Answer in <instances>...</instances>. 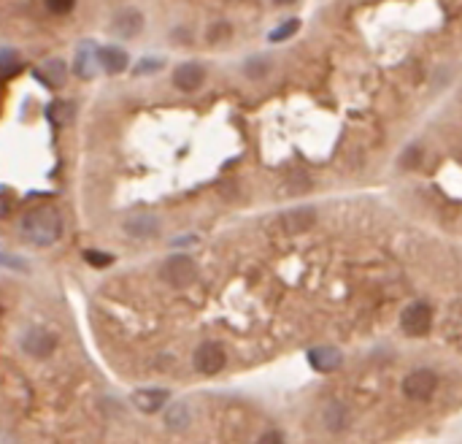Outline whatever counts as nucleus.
<instances>
[{
    "instance_id": "f8f14e48",
    "label": "nucleus",
    "mask_w": 462,
    "mask_h": 444,
    "mask_svg": "<svg viewBox=\"0 0 462 444\" xmlns=\"http://www.w3.org/2000/svg\"><path fill=\"white\" fill-rule=\"evenodd\" d=\"M124 233L133 239H152L160 233V222L152 214H135L124 222Z\"/></svg>"
},
{
    "instance_id": "4468645a",
    "label": "nucleus",
    "mask_w": 462,
    "mask_h": 444,
    "mask_svg": "<svg viewBox=\"0 0 462 444\" xmlns=\"http://www.w3.org/2000/svg\"><path fill=\"white\" fill-rule=\"evenodd\" d=\"M97 65H100V57H97V52L93 49V44H87V46L79 49L73 71H76V76H81V79H93Z\"/></svg>"
},
{
    "instance_id": "cd10ccee",
    "label": "nucleus",
    "mask_w": 462,
    "mask_h": 444,
    "mask_svg": "<svg viewBox=\"0 0 462 444\" xmlns=\"http://www.w3.org/2000/svg\"><path fill=\"white\" fill-rule=\"evenodd\" d=\"M278 6H289V3H295V0H276Z\"/></svg>"
},
{
    "instance_id": "5701e85b",
    "label": "nucleus",
    "mask_w": 462,
    "mask_h": 444,
    "mask_svg": "<svg viewBox=\"0 0 462 444\" xmlns=\"http://www.w3.org/2000/svg\"><path fill=\"white\" fill-rule=\"evenodd\" d=\"M73 3H76V0H46V8H49L52 14H68V11L73 8Z\"/></svg>"
},
{
    "instance_id": "aec40b11",
    "label": "nucleus",
    "mask_w": 462,
    "mask_h": 444,
    "mask_svg": "<svg viewBox=\"0 0 462 444\" xmlns=\"http://www.w3.org/2000/svg\"><path fill=\"white\" fill-rule=\"evenodd\" d=\"M84 260H87L90 266H95V268H106V266L114 263V255L97 252V250H87V252H84Z\"/></svg>"
},
{
    "instance_id": "6ab92c4d",
    "label": "nucleus",
    "mask_w": 462,
    "mask_h": 444,
    "mask_svg": "<svg viewBox=\"0 0 462 444\" xmlns=\"http://www.w3.org/2000/svg\"><path fill=\"white\" fill-rule=\"evenodd\" d=\"M268 68H271V63H268L265 57H254V60H249L244 71H247L249 79H262V76L268 73Z\"/></svg>"
},
{
    "instance_id": "1a4fd4ad",
    "label": "nucleus",
    "mask_w": 462,
    "mask_h": 444,
    "mask_svg": "<svg viewBox=\"0 0 462 444\" xmlns=\"http://www.w3.org/2000/svg\"><path fill=\"white\" fill-rule=\"evenodd\" d=\"M308 363H311L314 371H319V374H330V371L340 369L343 355H340L338 347H314L311 352H308Z\"/></svg>"
},
{
    "instance_id": "20e7f679",
    "label": "nucleus",
    "mask_w": 462,
    "mask_h": 444,
    "mask_svg": "<svg viewBox=\"0 0 462 444\" xmlns=\"http://www.w3.org/2000/svg\"><path fill=\"white\" fill-rule=\"evenodd\" d=\"M192 363H195V369H198L200 374L211 377V374H219V371L224 369L227 355H224V347H222V344H216V342H203L200 347L195 349Z\"/></svg>"
},
{
    "instance_id": "7ed1b4c3",
    "label": "nucleus",
    "mask_w": 462,
    "mask_h": 444,
    "mask_svg": "<svg viewBox=\"0 0 462 444\" xmlns=\"http://www.w3.org/2000/svg\"><path fill=\"white\" fill-rule=\"evenodd\" d=\"M19 347L22 352H28L30 358H49L55 349H57V336L46 328H28L22 336H19Z\"/></svg>"
},
{
    "instance_id": "423d86ee",
    "label": "nucleus",
    "mask_w": 462,
    "mask_h": 444,
    "mask_svg": "<svg viewBox=\"0 0 462 444\" xmlns=\"http://www.w3.org/2000/svg\"><path fill=\"white\" fill-rule=\"evenodd\" d=\"M432 325V309L427 304H411L405 306L401 315V328L408 336H427Z\"/></svg>"
},
{
    "instance_id": "a878e982",
    "label": "nucleus",
    "mask_w": 462,
    "mask_h": 444,
    "mask_svg": "<svg viewBox=\"0 0 462 444\" xmlns=\"http://www.w3.org/2000/svg\"><path fill=\"white\" fill-rule=\"evenodd\" d=\"M260 442H268V444H273V442H284V434L281 431H271V434H265Z\"/></svg>"
},
{
    "instance_id": "a211bd4d",
    "label": "nucleus",
    "mask_w": 462,
    "mask_h": 444,
    "mask_svg": "<svg viewBox=\"0 0 462 444\" xmlns=\"http://www.w3.org/2000/svg\"><path fill=\"white\" fill-rule=\"evenodd\" d=\"M298 28H300V22H298V19H287L284 25H278L276 30H273V33H271V35H268V41H271V44H278V41H287V38H292V35L298 33Z\"/></svg>"
},
{
    "instance_id": "412c9836",
    "label": "nucleus",
    "mask_w": 462,
    "mask_h": 444,
    "mask_svg": "<svg viewBox=\"0 0 462 444\" xmlns=\"http://www.w3.org/2000/svg\"><path fill=\"white\" fill-rule=\"evenodd\" d=\"M289 192H306L311 190V182H308V174L306 171H292L289 174Z\"/></svg>"
},
{
    "instance_id": "9d476101",
    "label": "nucleus",
    "mask_w": 462,
    "mask_h": 444,
    "mask_svg": "<svg viewBox=\"0 0 462 444\" xmlns=\"http://www.w3.org/2000/svg\"><path fill=\"white\" fill-rule=\"evenodd\" d=\"M111 28H114V33H117L119 38H135L138 33L144 30V14H141L138 8H122V11L114 17Z\"/></svg>"
},
{
    "instance_id": "0eeeda50",
    "label": "nucleus",
    "mask_w": 462,
    "mask_h": 444,
    "mask_svg": "<svg viewBox=\"0 0 462 444\" xmlns=\"http://www.w3.org/2000/svg\"><path fill=\"white\" fill-rule=\"evenodd\" d=\"M278 225L287 230V233H303L308 228L316 225V212L311 206H298V209H289L278 217Z\"/></svg>"
},
{
    "instance_id": "bb28decb",
    "label": "nucleus",
    "mask_w": 462,
    "mask_h": 444,
    "mask_svg": "<svg viewBox=\"0 0 462 444\" xmlns=\"http://www.w3.org/2000/svg\"><path fill=\"white\" fill-rule=\"evenodd\" d=\"M8 212H11V192L8 190H3V217H8Z\"/></svg>"
},
{
    "instance_id": "6e6552de",
    "label": "nucleus",
    "mask_w": 462,
    "mask_h": 444,
    "mask_svg": "<svg viewBox=\"0 0 462 444\" xmlns=\"http://www.w3.org/2000/svg\"><path fill=\"white\" fill-rule=\"evenodd\" d=\"M203 82H206V71H203V65H198V63H182L173 71V84H176L182 93H195V90H200Z\"/></svg>"
},
{
    "instance_id": "f03ea898",
    "label": "nucleus",
    "mask_w": 462,
    "mask_h": 444,
    "mask_svg": "<svg viewBox=\"0 0 462 444\" xmlns=\"http://www.w3.org/2000/svg\"><path fill=\"white\" fill-rule=\"evenodd\" d=\"M160 274L171 287H189L198 277V268H195V260L189 255H171L162 263Z\"/></svg>"
},
{
    "instance_id": "f3484780",
    "label": "nucleus",
    "mask_w": 462,
    "mask_h": 444,
    "mask_svg": "<svg viewBox=\"0 0 462 444\" xmlns=\"http://www.w3.org/2000/svg\"><path fill=\"white\" fill-rule=\"evenodd\" d=\"M44 82H49L52 87H60L62 82H65V63H60V60H52V63L44 65Z\"/></svg>"
},
{
    "instance_id": "393cba45",
    "label": "nucleus",
    "mask_w": 462,
    "mask_h": 444,
    "mask_svg": "<svg viewBox=\"0 0 462 444\" xmlns=\"http://www.w3.org/2000/svg\"><path fill=\"white\" fill-rule=\"evenodd\" d=\"M3 263H6V266H17V271H25V266H28L25 260H17V257H11V255H3Z\"/></svg>"
},
{
    "instance_id": "ddd939ff",
    "label": "nucleus",
    "mask_w": 462,
    "mask_h": 444,
    "mask_svg": "<svg viewBox=\"0 0 462 444\" xmlns=\"http://www.w3.org/2000/svg\"><path fill=\"white\" fill-rule=\"evenodd\" d=\"M97 57H100V68L108 71V73H122L130 65L127 52L119 46H103V49H97Z\"/></svg>"
},
{
    "instance_id": "2eb2a0df",
    "label": "nucleus",
    "mask_w": 462,
    "mask_h": 444,
    "mask_svg": "<svg viewBox=\"0 0 462 444\" xmlns=\"http://www.w3.org/2000/svg\"><path fill=\"white\" fill-rule=\"evenodd\" d=\"M322 423L330 428V431H343L346 425H349V412H346V407L340 404V401H330L327 407H325V412H322Z\"/></svg>"
},
{
    "instance_id": "f257e3e1",
    "label": "nucleus",
    "mask_w": 462,
    "mask_h": 444,
    "mask_svg": "<svg viewBox=\"0 0 462 444\" xmlns=\"http://www.w3.org/2000/svg\"><path fill=\"white\" fill-rule=\"evenodd\" d=\"M19 239L30 247H52L57 244L62 236V217L55 206H35L28 214H22L19 228H17Z\"/></svg>"
},
{
    "instance_id": "b1692460",
    "label": "nucleus",
    "mask_w": 462,
    "mask_h": 444,
    "mask_svg": "<svg viewBox=\"0 0 462 444\" xmlns=\"http://www.w3.org/2000/svg\"><path fill=\"white\" fill-rule=\"evenodd\" d=\"M162 68V60H141V63L135 65V76H144V73H149V71H160Z\"/></svg>"
},
{
    "instance_id": "9b49d317",
    "label": "nucleus",
    "mask_w": 462,
    "mask_h": 444,
    "mask_svg": "<svg viewBox=\"0 0 462 444\" xmlns=\"http://www.w3.org/2000/svg\"><path fill=\"white\" fill-rule=\"evenodd\" d=\"M168 398H171V393L162 390V387H146V390H135V393H133V404L144 414L160 412V407H162Z\"/></svg>"
},
{
    "instance_id": "39448f33",
    "label": "nucleus",
    "mask_w": 462,
    "mask_h": 444,
    "mask_svg": "<svg viewBox=\"0 0 462 444\" xmlns=\"http://www.w3.org/2000/svg\"><path fill=\"white\" fill-rule=\"evenodd\" d=\"M438 387V377L430 369H416L403 380V396L414 401H427Z\"/></svg>"
},
{
    "instance_id": "4be33fe9",
    "label": "nucleus",
    "mask_w": 462,
    "mask_h": 444,
    "mask_svg": "<svg viewBox=\"0 0 462 444\" xmlns=\"http://www.w3.org/2000/svg\"><path fill=\"white\" fill-rule=\"evenodd\" d=\"M419 158H422V149L419 147H411V149H405L403 152V168H416L419 165Z\"/></svg>"
},
{
    "instance_id": "dca6fc26",
    "label": "nucleus",
    "mask_w": 462,
    "mask_h": 444,
    "mask_svg": "<svg viewBox=\"0 0 462 444\" xmlns=\"http://www.w3.org/2000/svg\"><path fill=\"white\" fill-rule=\"evenodd\" d=\"M189 420H192V412H189V407H186L184 401H176L171 407V412L165 414V425L171 431H184L186 425H189Z\"/></svg>"
}]
</instances>
